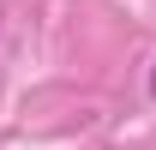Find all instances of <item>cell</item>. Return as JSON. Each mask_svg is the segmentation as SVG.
Returning <instances> with one entry per match:
<instances>
[{"label":"cell","instance_id":"6da1fadb","mask_svg":"<svg viewBox=\"0 0 156 150\" xmlns=\"http://www.w3.org/2000/svg\"><path fill=\"white\" fill-rule=\"evenodd\" d=\"M150 96H156V66H150Z\"/></svg>","mask_w":156,"mask_h":150}]
</instances>
